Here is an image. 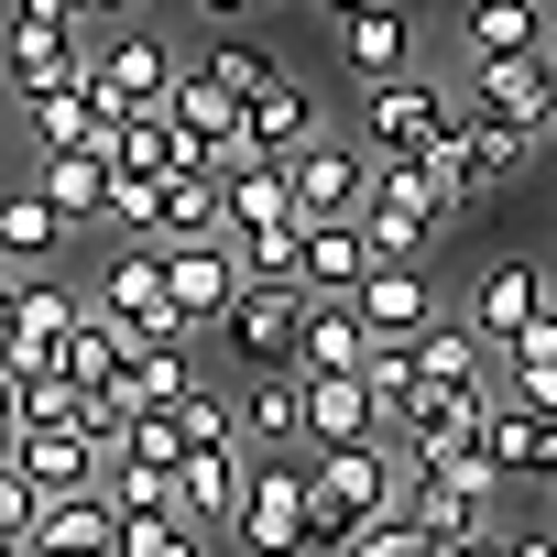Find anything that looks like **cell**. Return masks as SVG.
<instances>
[{"instance_id": "6da1fadb", "label": "cell", "mask_w": 557, "mask_h": 557, "mask_svg": "<svg viewBox=\"0 0 557 557\" xmlns=\"http://www.w3.org/2000/svg\"><path fill=\"white\" fill-rule=\"evenodd\" d=\"M405 481H416V459L394 448V437H361V448H307V492H318V546L339 557L350 535H372L394 503H405Z\"/></svg>"}, {"instance_id": "7a4b0ae2", "label": "cell", "mask_w": 557, "mask_h": 557, "mask_svg": "<svg viewBox=\"0 0 557 557\" xmlns=\"http://www.w3.org/2000/svg\"><path fill=\"white\" fill-rule=\"evenodd\" d=\"M230 546H240V557H318L307 448H251V481H240V503H230Z\"/></svg>"}, {"instance_id": "3957f363", "label": "cell", "mask_w": 557, "mask_h": 557, "mask_svg": "<svg viewBox=\"0 0 557 557\" xmlns=\"http://www.w3.org/2000/svg\"><path fill=\"white\" fill-rule=\"evenodd\" d=\"M546 164V132H513V121H448L437 132V153H426V175H437V197L448 208H470V197H492V186H524Z\"/></svg>"}, {"instance_id": "277c9868", "label": "cell", "mask_w": 557, "mask_h": 557, "mask_svg": "<svg viewBox=\"0 0 557 557\" xmlns=\"http://www.w3.org/2000/svg\"><path fill=\"white\" fill-rule=\"evenodd\" d=\"M459 110L470 121H513V132H546L557 143V55L524 45V55H459Z\"/></svg>"}, {"instance_id": "5b68a950", "label": "cell", "mask_w": 557, "mask_h": 557, "mask_svg": "<svg viewBox=\"0 0 557 557\" xmlns=\"http://www.w3.org/2000/svg\"><path fill=\"white\" fill-rule=\"evenodd\" d=\"M448 121H459V88H448V77H416V66H405V77H372V88H361V153H416V164H426Z\"/></svg>"}, {"instance_id": "8992f818", "label": "cell", "mask_w": 557, "mask_h": 557, "mask_svg": "<svg viewBox=\"0 0 557 557\" xmlns=\"http://www.w3.org/2000/svg\"><path fill=\"white\" fill-rule=\"evenodd\" d=\"M175 45L153 34V23H121V34H99V55H88V110L99 121H121V110H153L164 88H175Z\"/></svg>"}, {"instance_id": "52a82bcc", "label": "cell", "mask_w": 557, "mask_h": 557, "mask_svg": "<svg viewBox=\"0 0 557 557\" xmlns=\"http://www.w3.org/2000/svg\"><path fill=\"white\" fill-rule=\"evenodd\" d=\"M296 329H307V285H240V307L219 318V339H230L240 372H285Z\"/></svg>"}, {"instance_id": "ba28073f", "label": "cell", "mask_w": 557, "mask_h": 557, "mask_svg": "<svg viewBox=\"0 0 557 557\" xmlns=\"http://www.w3.org/2000/svg\"><path fill=\"white\" fill-rule=\"evenodd\" d=\"M546 307H557V285H546V262L503 251V262H481V273H470V307H459V318H470V329H481V339L503 350V339H513V329H535Z\"/></svg>"}, {"instance_id": "9c48e42d", "label": "cell", "mask_w": 557, "mask_h": 557, "mask_svg": "<svg viewBox=\"0 0 557 557\" xmlns=\"http://www.w3.org/2000/svg\"><path fill=\"white\" fill-rule=\"evenodd\" d=\"M285 175H296V219H361V197H372V153L361 143H296L285 153Z\"/></svg>"}, {"instance_id": "30bf717a", "label": "cell", "mask_w": 557, "mask_h": 557, "mask_svg": "<svg viewBox=\"0 0 557 557\" xmlns=\"http://www.w3.org/2000/svg\"><path fill=\"white\" fill-rule=\"evenodd\" d=\"M240 481H251V437H208V448H175V513H186V524L230 535V503H240Z\"/></svg>"}, {"instance_id": "8fae6325", "label": "cell", "mask_w": 557, "mask_h": 557, "mask_svg": "<svg viewBox=\"0 0 557 557\" xmlns=\"http://www.w3.org/2000/svg\"><path fill=\"white\" fill-rule=\"evenodd\" d=\"M240 285H251V273H240L230 240H164V296H175L197 329H219V318L240 307Z\"/></svg>"}, {"instance_id": "7c38bea8", "label": "cell", "mask_w": 557, "mask_h": 557, "mask_svg": "<svg viewBox=\"0 0 557 557\" xmlns=\"http://www.w3.org/2000/svg\"><path fill=\"white\" fill-rule=\"evenodd\" d=\"M0 470H12L34 503H55V492H88V481H99V459H88V426H12Z\"/></svg>"}, {"instance_id": "4fadbf2b", "label": "cell", "mask_w": 557, "mask_h": 557, "mask_svg": "<svg viewBox=\"0 0 557 557\" xmlns=\"http://www.w3.org/2000/svg\"><path fill=\"white\" fill-rule=\"evenodd\" d=\"M23 557H121V513H110V492L88 481V492H55V503H34V535H23Z\"/></svg>"}, {"instance_id": "5bb4252c", "label": "cell", "mask_w": 557, "mask_h": 557, "mask_svg": "<svg viewBox=\"0 0 557 557\" xmlns=\"http://www.w3.org/2000/svg\"><path fill=\"white\" fill-rule=\"evenodd\" d=\"M350 307H361V329H372V339H416L426 318H448L426 262H372L361 285H350Z\"/></svg>"}, {"instance_id": "9a60e30c", "label": "cell", "mask_w": 557, "mask_h": 557, "mask_svg": "<svg viewBox=\"0 0 557 557\" xmlns=\"http://www.w3.org/2000/svg\"><path fill=\"white\" fill-rule=\"evenodd\" d=\"M481 448H492V470H503V481H557V416H546V405H524V394H492Z\"/></svg>"}, {"instance_id": "2e32d148", "label": "cell", "mask_w": 557, "mask_h": 557, "mask_svg": "<svg viewBox=\"0 0 557 557\" xmlns=\"http://www.w3.org/2000/svg\"><path fill=\"white\" fill-rule=\"evenodd\" d=\"M329 45H339V66L372 88V77H405L416 66V23H405V0H372V12H339L329 23Z\"/></svg>"}, {"instance_id": "e0dca14e", "label": "cell", "mask_w": 557, "mask_h": 557, "mask_svg": "<svg viewBox=\"0 0 557 557\" xmlns=\"http://www.w3.org/2000/svg\"><path fill=\"white\" fill-rule=\"evenodd\" d=\"M164 110L186 121V143L208 153V164H240L251 153V132H240V99L208 77V66H175V88H164Z\"/></svg>"}, {"instance_id": "ac0fdd59", "label": "cell", "mask_w": 557, "mask_h": 557, "mask_svg": "<svg viewBox=\"0 0 557 557\" xmlns=\"http://www.w3.org/2000/svg\"><path fill=\"white\" fill-rule=\"evenodd\" d=\"M361 437H383L372 372H307V448H361Z\"/></svg>"}, {"instance_id": "d6986e66", "label": "cell", "mask_w": 557, "mask_h": 557, "mask_svg": "<svg viewBox=\"0 0 557 557\" xmlns=\"http://www.w3.org/2000/svg\"><path fill=\"white\" fill-rule=\"evenodd\" d=\"M34 186L66 208V230H99V219H110V186H121V164H110L99 143H66V153H34Z\"/></svg>"}, {"instance_id": "ffe728a7", "label": "cell", "mask_w": 557, "mask_h": 557, "mask_svg": "<svg viewBox=\"0 0 557 557\" xmlns=\"http://www.w3.org/2000/svg\"><path fill=\"white\" fill-rule=\"evenodd\" d=\"M240 132H251V153H273V164H285L296 143H318V132H329V110H318V88L285 66L262 99H240Z\"/></svg>"}, {"instance_id": "44dd1931", "label": "cell", "mask_w": 557, "mask_h": 557, "mask_svg": "<svg viewBox=\"0 0 557 557\" xmlns=\"http://www.w3.org/2000/svg\"><path fill=\"white\" fill-rule=\"evenodd\" d=\"M240 437L251 448H307V372L285 361V372H240Z\"/></svg>"}, {"instance_id": "7402d4cb", "label": "cell", "mask_w": 557, "mask_h": 557, "mask_svg": "<svg viewBox=\"0 0 557 557\" xmlns=\"http://www.w3.org/2000/svg\"><path fill=\"white\" fill-rule=\"evenodd\" d=\"M361 350H372L361 307H350V296H307V329H296V372H361Z\"/></svg>"}, {"instance_id": "603a6c76", "label": "cell", "mask_w": 557, "mask_h": 557, "mask_svg": "<svg viewBox=\"0 0 557 557\" xmlns=\"http://www.w3.org/2000/svg\"><path fill=\"white\" fill-rule=\"evenodd\" d=\"M55 251H66V208H55L45 186L0 197V262H12V273H34V262H55Z\"/></svg>"}, {"instance_id": "cb8c5ba5", "label": "cell", "mask_w": 557, "mask_h": 557, "mask_svg": "<svg viewBox=\"0 0 557 557\" xmlns=\"http://www.w3.org/2000/svg\"><path fill=\"white\" fill-rule=\"evenodd\" d=\"M219 197H230V230H262V219H296V175L273 153H240L219 164Z\"/></svg>"}, {"instance_id": "d4e9b609", "label": "cell", "mask_w": 557, "mask_h": 557, "mask_svg": "<svg viewBox=\"0 0 557 557\" xmlns=\"http://www.w3.org/2000/svg\"><path fill=\"white\" fill-rule=\"evenodd\" d=\"M372 273V230L361 219H307V296H350Z\"/></svg>"}, {"instance_id": "484cf974", "label": "cell", "mask_w": 557, "mask_h": 557, "mask_svg": "<svg viewBox=\"0 0 557 557\" xmlns=\"http://www.w3.org/2000/svg\"><path fill=\"white\" fill-rule=\"evenodd\" d=\"M164 240H230L219 164H175V175H164Z\"/></svg>"}, {"instance_id": "4316f807", "label": "cell", "mask_w": 557, "mask_h": 557, "mask_svg": "<svg viewBox=\"0 0 557 557\" xmlns=\"http://www.w3.org/2000/svg\"><path fill=\"white\" fill-rule=\"evenodd\" d=\"M492 372H503V394H524V405L557 416V307H546L535 329H513V339L492 350Z\"/></svg>"}, {"instance_id": "83f0119b", "label": "cell", "mask_w": 557, "mask_h": 557, "mask_svg": "<svg viewBox=\"0 0 557 557\" xmlns=\"http://www.w3.org/2000/svg\"><path fill=\"white\" fill-rule=\"evenodd\" d=\"M546 23H557V0H470L459 55H524V45H546Z\"/></svg>"}, {"instance_id": "f1b7e54d", "label": "cell", "mask_w": 557, "mask_h": 557, "mask_svg": "<svg viewBox=\"0 0 557 557\" xmlns=\"http://www.w3.org/2000/svg\"><path fill=\"white\" fill-rule=\"evenodd\" d=\"M23 121H34V153H66V143H88V77H45V88H23Z\"/></svg>"}, {"instance_id": "f546056e", "label": "cell", "mask_w": 557, "mask_h": 557, "mask_svg": "<svg viewBox=\"0 0 557 557\" xmlns=\"http://www.w3.org/2000/svg\"><path fill=\"white\" fill-rule=\"evenodd\" d=\"M197 66H208V77H219L230 99H262L273 77H285V55H273L262 34H208V55H197Z\"/></svg>"}, {"instance_id": "4dcf8cb0", "label": "cell", "mask_w": 557, "mask_h": 557, "mask_svg": "<svg viewBox=\"0 0 557 557\" xmlns=\"http://www.w3.org/2000/svg\"><path fill=\"white\" fill-rule=\"evenodd\" d=\"M99 492H110V513H175V459H110L99 470Z\"/></svg>"}, {"instance_id": "1f68e13d", "label": "cell", "mask_w": 557, "mask_h": 557, "mask_svg": "<svg viewBox=\"0 0 557 557\" xmlns=\"http://www.w3.org/2000/svg\"><path fill=\"white\" fill-rule=\"evenodd\" d=\"M121 557H219V535L186 513H121Z\"/></svg>"}, {"instance_id": "d6a6232c", "label": "cell", "mask_w": 557, "mask_h": 557, "mask_svg": "<svg viewBox=\"0 0 557 557\" xmlns=\"http://www.w3.org/2000/svg\"><path fill=\"white\" fill-rule=\"evenodd\" d=\"M99 230H121V240H164V175H121Z\"/></svg>"}, {"instance_id": "836d02e7", "label": "cell", "mask_w": 557, "mask_h": 557, "mask_svg": "<svg viewBox=\"0 0 557 557\" xmlns=\"http://www.w3.org/2000/svg\"><path fill=\"white\" fill-rule=\"evenodd\" d=\"M437 557H503V524H481V535H448Z\"/></svg>"}, {"instance_id": "e575fe53", "label": "cell", "mask_w": 557, "mask_h": 557, "mask_svg": "<svg viewBox=\"0 0 557 557\" xmlns=\"http://www.w3.org/2000/svg\"><path fill=\"white\" fill-rule=\"evenodd\" d=\"M12 329H23V273L0 262V339H12Z\"/></svg>"}, {"instance_id": "d590c367", "label": "cell", "mask_w": 557, "mask_h": 557, "mask_svg": "<svg viewBox=\"0 0 557 557\" xmlns=\"http://www.w3.org/2000/svg\"><path fill=\"white\" fill-rule=\"evenodd\" d=\"M503 557H557V524H535V535H503Z\"/></svg>"}, {"instance_id": "8d00e7d4", "label": "cell", "mask_w": 557, "mask_h": 557, "mask_svg": "<svg viewBox=\"0 0 557 557\" xmlns=\"http://www.w3.org/2000/svg\"><path fill=\"white\" fill-rule=\"evenodd\" d=\"M77 12H88V23H121V12H132V0H77Z\"/></svg>"}, {"instance_id": "74e56055", "label": "cell", "mask_w": 557, "mask_h": 557, "mask_svg": "<svg viewBox=\"0 0 557 557\" xmlns=\"http://www.w3.org/2000/svg\"><path fill=\"white\" fill-rule=\"evenodd\" d=\"M197 12H273V0H197Z\"/></svg>"}, {"instance_id": "f35d334b", "label": "cell", "mask_w": 557, "mask_h": 557, "mask_svg": "<svg viewBox=\"0 0 557 557\" xmlns=\"http://www.w3.org/2000/svg\"><path fill=\"white\" fill-rule=\"evenodd\" d=\"M307 12H329V23H339V12H372V0H307Z\"/></svg>"}, {"instance_id": "ab89813d", "label": "cell", "mask_w": 557, "mask_h": 557, "mask_svg": "<svg viewBox=\"0 0 557 557\" xmlns=\"http://www.w3.org/2000/svg\"><path fill=\"white\" fill-rule=\"evenodd\" d=\"M0 448H12V405H0Z\"/></svg>"}, {"instance_id": "60d3db41", "label": "cell", "mask_w": 557, "mask_h": 557, "mask_svg": "<svg viewBox=\"0 0 557 557\" xmlns=\"http://www.w3.org/2000/svg\"><path fill=\"white\" fill-rule=\"evenodd\" d=\"M546 524H557V481H546Z\"/></svg>"}, {"instance_id": "b9f144b4", "label": "cell", "mask_w": 557, "mask_h": 557, "mask_svg": "<svg viewBox=\"0 0 557 557\" xmlns=\"http://www.w3.org/2000/svg\"><path fill=\"white\" fill-rule=\"evenodd\" d=\"M546 55H557V23H546Z\"/></svg>"}, {"instance_id": "7bdbcfd3", "label": "cell", "mask_w": 557, "mask_h": 557, "mask_svg": "<svg viewBox=\"0 0 557 557\" xmlns=\"http://www.w3.org/2000/svg\"><path fill=\"white\" fill-rule=\"evenodd\" d=\"M0 12H12V0H0Z\"/></svg>"}, {"instance_id": "ee69618b", "label": "cell", "mask_w": 557, "mask_h": 557, "mask_svg": "<svg viewBox=\"0 0 557 557\" xmlns=\"http://www.w3.org/2000/svg\"><path fill=\"white\" fill-rule=\"evenodd\" d=\"M546 285H557V273H546Z\"/></svg>"}, {"instance_id": "f6af8a7d", "label": "cell", "mask_w": 557, "mask_h": 557, "mask_svg": "<svg viewBox=\"0 0 557 557\" xmlns=\"http://www.w3.org/2000/svg\"><path fill=\"white\" fill-rule=\"evenodd\" d=\"M546 153H557V143H546Z\"/></svg>"}]
</instances>
